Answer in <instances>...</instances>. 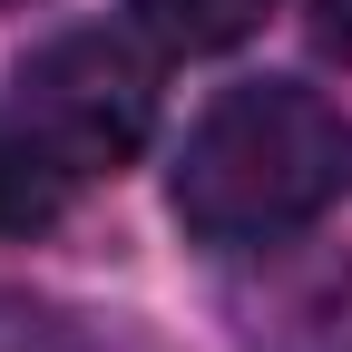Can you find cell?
Listing matches in <instances>:
<instances>
[{"mask_svg": "<svg viewBox=\"0 0 352 352\" xmlns=\"http://www.w3.org/2000/svg\"><path fill=\"white\" fill-rule=\"evenodd\" d=\"M264 20H274V0H138V30L176 59H215L235 39H254Z\"/></svg>", "mask_w": 352, "mask_h": 352, "instance_id": "obj_3", "label": "cell"}, {"mask_svg": "<svg viewBox=\"0 0 352 352\" xmlns=\"http://www.w3.org/2000/svg\"><path fill=\"white\" fill-rule=\"evenodd\" d=\"M0 352H98V342H88V323L69 314V303L0 284Z\"/></svg>", "mask_w": 352, "mask_h": 352, "instance_id": "obj_5", "label": "cell"}, {"mask_svg": "<svg viewBox=\"0 0 352 352\" xmlns=\"http://www.w3.org/2000/svg\"><path fill=\"white\" fill-rule=\"evenodd\" d=\"M69 186H78V176L39 147L30 127H0V226H50Z\"/></svg>", "mask_w": 352, "mask_h": 352, "instance_id": "obj_4", "label": "cell"}, {"mask_svg": "<svg viewBox=\"0 0 352 352\" xmlns=\"http://www.w3.org/2000/svg\"><path fill=\"white\" fill-rule=\"evenodd\" d=\"M352 186V127L303 78L226 88L176 147V226L206 245H274L303 235Z\"/></svg>", "mask_w": 352, "mask_h": 352, "instance_id": "obj_1", "label": "cell"}, {"mask_svg": "<svg viewBox=\"0 0 352 352\" xmlns=\"http://www.w3.org/2000/svg\"><path fill=\"white\" fill-rule=\"evenodd\" d=\"M0 10H10V0H0Z\"/></svg>", "mask_w": 352, "mask_h": 352, "instance_id": "obj_7", "label": "cell"}, {"mask_svg": "<svg viewBox=\"0 0 352 352\" xmlns=\"http://www.w3.org/2000/svg\"><path fill=\"white\" fill-rule=\"evenodd\" d=\"M314 39L333 59H352V0H314Z\"/></svg>", "mask_w": 352, "mask_h": 352, "instance_id": "obj_6", "label": "cell"}, {"mask_svg": "<svg viewBox=\"0 0 352 352\" xmlns=\"http://www.w3.org/2000/svg\"><path fill=\"white\" fill-rule=\"evenodd\" d=\"M20 127L69 176H118L157 138V69L118 30H59L20 59Z\"/></svg>", "mask_w": 352, "mask_h": 352, "instance_id": "obj_2", "label": "cell"}]
</instances>
